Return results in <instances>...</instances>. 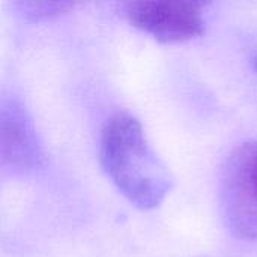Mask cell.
<instances>
[{"label": "cell", "instance_id": "1", "mask_svg": "<svg viewBox=\"0 0 257 257\" xmlns=\"http://www.w3.org/2000/svg\"><path fill=\"white\" fill-rule=\"evenodd\" d=\"M99 160L116 188L139 209L158 208L173 187V178L149 145L139 119L113 114L99 140Z\"/></svg>", "mask_w": 257, "mask_h": 257}, {"label": "cell", "instance_id": "2", "mask_svg": "<svg viewBox=\"0 0 257 257\" xmlns=\"http://www.w3.org/2000/svg\"><path fill=\"white\" fill-rule=\"evenodd\" d=\"M220 206L233 236L257 241V140L239 145L227 157L220 178Z\"/></svg>", "mask_w": 257, "mask_h": 257}, {"label": "cell", "instance_id": "3", "mask_svg": "<svg viewBox=\"0 0 257 257\" xmlns=\"http://www.w3.org/2000/svg\"><path fill=\"white\" fill-rule=\"evenodd\" d=\"M202 2H128L120 6L128 23L160 42L175 44L197 38L205 30Z\"/></svg>", "mask_w": 257, "mask_h": 257}, {"label": "cell", "instance_id": "4", "mask_svg": "<svg viewBox=\"0 0 257 257\" xmlns=\"http://www.w3.org/2000/svg\"><path fill=\"white\" fill-rule=\"evenodd\" d=\"M44 161L42 146L27 111L17 102L2 108V163L14 173H29Z\"/></svg>", "mask_w": 257, "mask_h": 257}, {"label": "cell", "instance_id": "5", "mask_svg": "<svg viewBox=\"0 0 257 257\" xmlns=\"http://www.w3.org/2000/svg\"><path fill=\"white\" fill-rule=\"evenodd\" d=\"M20 8V12L23 15L32 18V20H44L50 18L53 15H59L65 12L66 9L72 8L74 3H65V2H20L17 3Z\"/></svg>", "mask_w": 257, "mask_h": 257}, {"label": "cell", "instance_id": "6", "mask_svg": "<svg viewBox=\"0 0 257 257\" xmlns=\"http://www.w3.org/2000/svg\"><path fill=\"white\" fill-rule=\"evenodd\" d=\"M253 66H254V69H256L257 72V54L254 56V59H253Z\"/></svg>", "mask_w": 257, "mask_h": 257}]
</instances>
